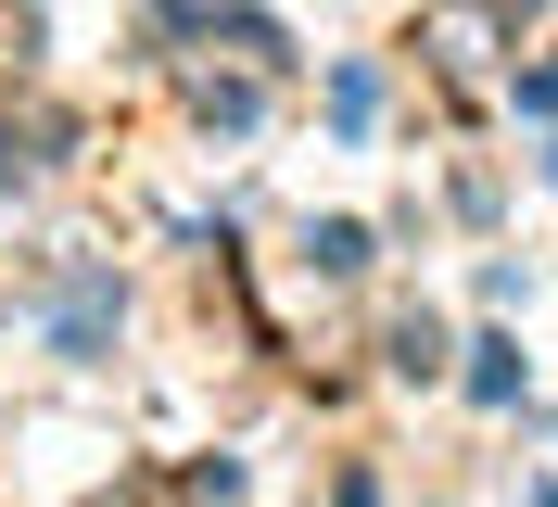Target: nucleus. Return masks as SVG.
Returning <instances> with one entry per match:
<instances>
[{
	"instance_id": "nucleus-1",
	"label": "nucleus",
	"mask_w": 558,
	"mask_h": 507,
	"mask_svg": "<svg viewBox=\"0 0 558 507\" xmlns=\"http://www.w3.org/2000/svg\"><path fill=\"white\" fill-rule=\"evenodd\" d=\"M470 394L508 406V394H521V355H508V342H470Z\"/></svg>"
},
{
	"instance_id": "nucleus-2",
	"label": "nucleus",
	"mask_w": 558,
	"mask_h": 507,
	"mask_svg": "<svg viewBox=\"0 0 558 507\" xmlns=\"http://www.w3.org/2000/svg\"><path fill=\"white\" fill-rule=\"evenodd\" d=\"M305 254H317V267H330V279H355V267H368V229H355V216H330V229H317Z\"/></svg>"
}]
</instances>
